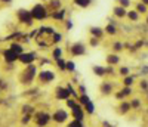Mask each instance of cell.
Masks as SVG:
<instances>
[{
    "mask_svg": "<svg viewBox=\"0 0 148 127\" xmlns=\"http://www.w3.org/2000/svg\"><path fill=\"white\" fill-rule=\"evenodd\" d=\"M36 74H37V68L33 65H27V68L24 70V72L21 74L22 77H21V81L24 83V84H30L33 80H34V77H36Z\"/></svg>",
    "mask_w": 148,
    "mask_h": 127,
    "instance_id": "6da1fadb",
    "label": "cell"
},
{
    "mask_svg": "<svg viewBox=\"0 0 148 127\" xmlns=\"http://www.w3.org/2000/svg\"><path fill=\"white\" fill-rule=\"evenodd\" d=\"M34 118H36V124L39 126V127H45V126H47L49 123H51V120H52L51 114H49V112H45V111L37 112L36 115H34Z\"/></svg>",
    "mask_w": 148,
    "mask_h": 127,
    "instance_id": "7a4b0ae2",
    "label": "cell"
},
{
    "mask_svg": "<svg viewBox=\"0 0 148 127\" xmlns=\"http://www.w3.org/2000/svg\"><path fill=\"white\" fill-rule=\"evenodd\" d=\"M31 15H33V18L34 19H45L46 18V9L42 6V5H36L34 8H33V10H31Z\"/></svg>",
    "mask_w": 148,
    "mask_h": 127,
    "instance_id": "3957f363",
    "label": "cell"
},
{
    "mask_svg": "<svg viewBox=\"0 0 148 127\" xmlns=\"http://www.w3.org/2000/svg\"><path fill=\"white\" fill-rule=\"evenodd\" d=\"M71 115H73V118L74 120H84V117H86V111H84V108L79 104L77 107H74L73 109H71Z\"/></svg>",
    "mask_w": 148,
    "mask_h": 127,
    "instance_id": "277c9868",
    "label": "cell"
},
{
    "mask_svg": "<svg viewBox=\"0 0 148 127\" xmlns=\"http://www.w3.org/2000/svg\"><path fill=\"white\" fill-rule=\"evenodd\" d=\"M52 118L55 120V123L62 124V123H65V121L68 120V112H67L65 109H56Z\"/></svg>",
    "mask_w": 148,
    "mask_h": 127,
    "instance_id": "5b68a950",
    "label": "cell"
},
{
    "mask_svg": "<svg viewBox=\"0 0 148 127\" xmlns=\"http://www.w3.org/2000/svg\"><path fill=\"white\" fill-rule=\"evenodd\" d=\"M34 59H36V53H33V52H24L22 55H19V62L21 64H25V65H31V64L34 62Z\"/></svg>",
    "mask_w": 148,
    "mask_h": 127,
    "instance_id": "8992f818",
    "label": "cell"
},
{
    "mask_svg": "<svg viewBox=\"0 0 148 127\" xmlns=\"http://www.w3.org/2000/svg\"><path fill=\"white\" fill-rule=\"evenodd\" d=\"M3 58H5V61L8 64H12V62H15V61L19 59V55L15 53L12 49H6V50H3Z\"/></svg>",
    "mask_w": 148,
    "mask_h": 127,
    "instance_id": "52a82bcc",
    "label": "cell"
},
{
    "mask_svg": "<svg viewBox=\"0 0 148 127\" xmlns=\"http://www.w3.org/2000/svg\"><path fill=\"white\" fill-rule=\"evenodd\" d=\"M56 98L61 99V100H67L70 99V92L67 87H58L56 89Z\"/></svg>",
    "mask_w": 148,
    "mask_h": 127,
    "instance_id": "ba28073f",
    "label": "cell"
},
{
    "mask_svg": "<svg viewBox=\"0 0 148 127\" xmlns=\"http://www.w3.org/2000/svg\"><path fill=\"white\" fill-rule=\"evenodd\" d=\"M86 52V47L82 44V43H76V44H73L71 46V53L73 55H76V56H80Z\"/></svg>",
    "mask_w": 148,
    "mask_h": 127,
    "instance_id": "9c48e42d",
    "label": "cell"
},
{
    "mask_svg": "<svg viewBox=\"0 0 148 127\" xmlns=\"http://www.w3.org/2000/svg\"><path fill=\"white\" fill-rule=\"evenodd\" d=\"M55 79V74L52 72V71H43V72H40V75H39V80L40 81H43V83H49V81H52Z\"/></svg>",
    "mask_w": 148,
    "mask_h": 127,
    "instance_id": "30bf717a",
    "label": "cell"
},
{
    "mask_svg": "<svg viewBox=\"0 0 148 127\" xmlns=\"http://www.w3.org/2000/svg\"><path fill=\"white\" fill-rule=\"evenodd\" d=\"M19 19L21 21H24V22H25V24H30L31 22V19H33V15L31 14H28V12H25V10H21L19 12Z\"/></svg>",
    "mask_w": 148,
    "mask_h": 127,
    "instance_id": "8fae6325",
    "label": "cell"
},
{
    "mask_svg": "<svg viewBox=\"0 0 148 127\" xmlns=\"http://www.w3.org/2000/svg\"><path fill=\"white\" fill-rule=\"evenodd\" d=\"M9 49H12V50H14L15 53H18V55H22V53H24V49H22V46H21V44H18V43H12Z\"/></svg>",
    "mask_w": 148,
    "mask_h": 127,
    "instance_id": "7c38bea8",
    "label": "cell"
},
{
    "mask_svg": "<svg viewBox=\"0 0 148 127\" xmlns=\"http://www.w3.org/2000/svg\"><path fill=\"white\" fill-rule=\"evenodd\" d=\"M130 93H132V89L130 87H125L120 93H117V99H123L125 96H129Z\"/></svg>",
    "mask_w": 148,
    "mask_h": 127,
    "instance_id": "4fadbf2b",
    "label": "cell"
},
{
    "mask_svg": "<svg viewBox=\"0 0 148 127\" xmlns=\"http://www.w3.org/2000/svg\"><path fill=\"white\" fill-rule=\"evenodd\" d=\"M107 62L111 64V65H116V64L120 62V58L116 56V55H110V56H107Z\"/></svg>",
    "mask_w": 148,
    "mask_h": 127,
    "instance_id": "5bb4252c",
    "label": "cell"
},
{
    "mask_svg": "<svg viewBox=\"0 0 148 127\" xmlns=\"http://www.w3.org/2000/svg\"><path fill=\"white\" fill-rule=\"evenodd\" d=\"M88 102H90V98H89L88 95H80V96H79V104H80L82 107H84Z\"/></svg>",
    "mask_w": 148,
    "mask_h": 127,
    "instance_id": "9a60e30c",
    "label": "cell"
},
{
    "mask_svg": "<svg viewBox=\"0 0 148 127\" xmlns=\"http://www.w3.org/2000/svg\"><path fill=\"white\" fill-rule=\"evenodd\" d=\"M130 102H121V105H120V112L121 114H126L127 111H130Z\"/></svg>",
    "mask_w": 148,
    "mask_h": 127,
    "instance_id": "2e32d148",
    "label": "cell"
},
{
    "mask_svg": "<svg viewBox=\"0 0 148 127\" xmlns=\"http://www.w3.org/2000/svg\"><path fill=\"white\" fill-rule=\"evenodd\" d=\"M83 108H84V111L88 112V114H93V112H95V105H93V102H92V100H90V102H88V104H86Z\"/></svg>",
    "mask_w": 148,
    "mask_h": 127,
    "instance_id": "e0dca14e",
    "label": "cell"
},
{
    "mask_svg": "<svg viewBox=\"0 0 148 127\" xmlns=\"http://www.w3.org/2000/svg\"><path fill=\"white\" fill-rule=\"evenodd\" d=\"M67 127H84V124H83V121L82 120H71V123H68V126Z\"/></svg>",
    "mask_w": 148,
    "mask_h": 127,
    "instance_id": "ac0fdd59",
    "label": "cell"
},
{
    "mask_svg": "<svg viewBox=\"0 0 148 127\" xmlns=\"http://www.w3.org/2000/svg\"><path fill=\"white\" fill-rule=\"evenodd\" d=\"M93 71H95V74H96V75H99V77H102V75L107 72V70H105V68H102V67H95V68H93Z\"/></svg>",
    "mask_w": 148,
    "mask_h": 127,
    "instance_id": "d6986e66",
    "label": "cell"
},
{
    "mask_svg": "<svg viewBox=\"0 0 148 127\" xmlns=\"http://www.w3.org/2000/svg\"><path fill=\"white\" fill-rule=\"evenodd\" d=\"M101 92L108 95V93L111 92V84H108V83H104V84L101 86Z\"/></svg>",
    "mask_w": 148,
    "mask_h": 127,
    "instance_id": "ffe728a7",
    "label": "cell"
},
{
    "mask_svg": "<svg viewBox=\"0 0 148 127\" xmlns=\"http://www.w3.org/2000/svg\"><path fill=\"white\" fill-rule=\"evenodd\" d=\"M76 5L82 6V8H86L90 5V0H76Z\"/></svg>",
    "mask_w": 148,
    "mask_h": 127,
    "instance_id": "44dd1931",
    "label": "cell"
},
{
    "mask_svg": "<svg viewBox=\"0 0 148 127\" xmlns=\"http://www.w3.org/2000/svg\"><path fill=\"white\" fill-rule=\"evenodd\" d=\"M127 16H129V18H130L132 21H138V18H139V16H138V12H136V10H132V12H129V14H127Z\"/></svg>",
    "mask_w": 148,
    "mask_h": 127,
    "instance_id": "7402d4cb",
    "label": "cell"
},
{
    "mask_svg": "<svg viewBox=\"0 0 148 127\" xmlns=\"http://www.w3.org/2000/svg\"><path fill=\"white\" fill-rule=\"evenodd\" d=\"M61 56H62V50L56 47V49L53 50V58H55V59L58 61V59H61Z\"/></svg>",
    "mask_w": 148,
    "mask_h": 127,
    "instance_id": "603a6c76",
    "label": "cell"
},
{
    "mask_svg": "<svg viewBox=\"0 0 148 127\" xmlns=\"http://www.w3.org/2000/svg\"><path fill=\"white\" fill-rule=\"evenodd\" d=\"M132 83H133V77H130V75H126V77H125V86H126V87H130Z\"/></svg>",
    "mask_w": 148,
    "mask_h": 127,
    "instance_id": "cb8c5ba5",
    "label": "cell"
},
{
    "mask_svg": "<svg viewBox=\"0 0 148 127\" xmlns=\"http://www.w3.org/2000/svg\"><path fill=\"white\" fill-rule=\"evenodd\" d=\"M77 105H79V104H77L74 99H67V107H68V108H71V109H73L74 107H77Z\"/></svg>",
    "mask_w": 148,
    "mask_h": 127,
    "instance_id": "d4e9b609",
    "label": "cell"
},
{
    "mask_svg": "<svg viewBox=\"0 0 148 127\" xmlns=\"http://www.w3.org/2000/svg\"><path fill=\"white\" fill-rule=\"evenodd\" d=\"M58 67L61 70H67V62H64L62 59H58Z\"/></svg>",
    "mask_w": 148,
    "mask_h": 127,
    "instance_id": "484cf974",
    "label": "cell"
},
{
    "mask_svg": "<svg viewBox=\"0 0 148 127\" xmlns=\"http://www.w3.org/2000/svg\"><path fill=\"white\" fill-rule=\"evenodd\" d=\"M114 14H116L117 16H123V15H125V10H123L121 8H116V9H114Z\"/></svg>",
    "mask_w": 148,
    "mask_h": 127,
    "instance_id": "4316f807",
    "label": "cell"
},
{
    "mask_svg": "<svg viewBox=\"0 0 148 127\" xmlns=\"http://www.w3.org/2000/svg\"><path fill=\"white\" fill-rule=\"evenodd\" d=\"M139 105H141V102H139L138 99H133V100H130V107H132V108H138Z\"/></svg>",
    "mask_w": 148,
    "mask_h": 127,
    "instance_id": "83f0119b",
    "label": "cell"
},
{
    "mask_svg": "<svg viewBox=\"0 0 148 127\" xmlns=\"http://www.w3.org/2000/svg\"><path fill=\"white\" fill-rule=\"evenodd\" d=\"M74 68H76V65H74V62L68 61V62H67V70H68V71H74Z\"/></svg>",
    "mask_w": 148,
    "mask_h": 127,
    "instance_id": "f1b7e54d",
    "label": "cell"
},
{
    "mask_svg": "<svg viewBox=\"0 0 148 127\" xmlns=\"http://www.w3.org/2000/svg\"><path fill=\"white\" fill-rule=\"evenodd\" d=\"M138 12H142V14H145V12H147V6H145L144 3H139V5H138Z\"/></svg>",
    "mask_w": 148,
    "mask_h": 127,
    "instance_id": "f546056e",
    "label": "cell"
},
{
    "mask_svg": "<svg viewBox=\"0 0 148 127\" xmlns=\"http://www.w3.org/2000/svg\"><path fill=\"white\" fill-rule=\"evenodd\" d=\"M107 31H108L110 34H114V33H116V30H114L113 25H108V27H107Z\"/></svg>",
    "mask_w": 148,
    "mask_h": 127,
    "instance_id": "4dcf8cb0",
    "label": "cell"
},
{
    "mask_svg": "<svg viewBox=\"0 0 148 127\" xmlns=\"http://www.w3.org/2000/svg\"><path fill=\"white\" fill-rule=\"evenodd\" d=\"M120 74H121V75H127V74H129V70H127V68H121V70H120Z\"/></svg>",
    "mask_w": 148,
    "mask_h": 127,
    "instance_id": "1f68e13d",
    "label": "cell"
},
{
    "mask_svg": "<svg viewBox=\"0 0 148 127\" xmlns=\"http://www.w3.org/2000/svg\"><path fill=\"white\" fill-rule=\"evenodd\" d=\"M141 89H148V83L147 81H141Z\"/></svg>",
    "mask_w": 148,
    "mask_h": 127,
    "instance_id": "d6a6232c",
    "label": "cell"
},
{
    "mask_svg": "<svg viewBox=\"0 0 148 127\" xmlns=\"http://www.w3.org/2000/svg\"><path fill=\"white\" fill-rule=\"evenodd\" d=\"M114 49H116V50H120V49H121V44H120V43H116V44H114Z\"/></svg>",
    "mask_w": 148,
    "mask_h": 127,
    "instance_id": "836d02e7",
    "label": "cell"
},
{
    "mask_svg": "<svg viewBox=\"0 0 148 127\" xmlns=\"http://www.w3.org/2000/svg\"><path fill=\"white\" fill-rule=\"evenodd\" d=\"M92 33H93V34H96V36H101V31H99V30H95V28H93V30H92Z\"/></svg>",
    "mask_w": 148,
    "mask_h": 127,
    "instance_id": "e575fe53",
    "label": "cell"
},
{
    "mask_svg": "<svg viewBox=\"0 0 148 127\" xmlns=\"http://www.w3.org/2000/svg\"><path fill=\"white\" fill-rule=\"evenodd\" d=\"M120 2L123 3V6H127L129 5V0H120Z\"/></svg>",
    "mask_w": 148,
    "mask_h": 127,
    "instance_id": "d590c367",
    "label": "cell"
},
{
    "mask_svg": "<svg viewBox=\"0 0 148 127\" xmlns=\"http://www.w3.org/2000/svg\"><path fill=\"white\" fill-rule=\"evenodd\" d=\"M142 2H144V5H148V0H142Z\"/></svg>",
    "mask_w": 148,
    "mask_h": 127,
    "instance_id": "8d00e7d4",
    "label": "cell"
},
{
    "mask_svg": "<svg viewBox=\"0 0 148 127\" xmlns=\"http://www.w3.org/2000/svg\"><path fill=\"white\" fill-rule=\"evenodd\" d=\"M3 2H9V0H3Z\"/></svg>",
    "mask_w": 148,
    "mask_h": 127,
    "instance_id": "74e56055",
    "label": "cell"
},
{
    "mask_svg": "<svg viewBox=\"0 0 148 127\" xmlns=\"http://www.w3.org/2000/svg\"><path fill=\"white\" fill-rule=\"evenodd\" d=\"M147 22H148V18H147Z\"/></svg>",
    "mask_w": 148,
    "mask_h": 127,
    "instance_id": "f35d334b",
    "label": "cell"
},
{
    "mask_svg": "<svg viewBox=\"0 0 148 127\" xmlns=\"http://www.w3.org/2000/svg\"><path fill=\"white\" fill-rule=\"evenodd\" d=\"M108 127H110V126H108Z\"/></svg>",
    "mask_w": 148,
    "mask_h": 127,
    "instance_id": "ab89813d",
    "label": "cell"
}]
</instances>
